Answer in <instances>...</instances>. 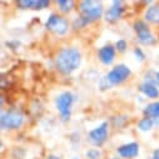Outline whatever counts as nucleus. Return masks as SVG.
<instances>
[{
	"label": "nucleus",
	"mask_w": 159,
	"mask_h": 159,
	"mask_svg": "<svg viewBox=\"0 0 159 159\" xmlns=\"http://www.w3.org/2000/svg\"><path fill=\"white\" fill-rule=\"evenodd\" d=\"M73 159H79V158H73Z\"/></svg>",
	"instance_id": "nucleus-27"
},
{
	"label": "nucleus",
	"mask_w": 159,
	"mask_h": 159,
	"mask_svg": "<svg viewBox=\"0 0 159 159\" xmlns=\"http://www.w3.org/2000/svg\"><path fill=\"white\" fill-rule=\"evenodd\" d=\"M134 30H135V33H137L138 40H139L142 44H144V45H153V44H155L157 39H155V36L152 34L150 29L148 28V25H147L144 21H142V20L135 21V23H134Z\"/></svg>",
	"instance_id": "nucleus-7"
},
{
	"label": "nucleus",
	"mask_w": 159,
	"mask_h": 159,
	"mask_svg": "<svg viewBox=\"0 0 159 159\" xmlns=\"http://www.w3.org/2000/svg\"><path fill=\"white\" fill-rule=\"evenodd\" d=\"M100 155H102V153H100L98 149H89V150L87 152V157H88L89 159H99Z\"/></svg>",
	"instance_id": "nucleus-20"
},
{
	"label": "nucleus",
	"mask_w": 159,
	"mask_h": 159,
	"mask_svg": "<svg viewBox=\"0 0 159 159\" xmlns=\"http://www.w3.org/2000/svg\"><path fill=\"white\" fill-rule=\"evenodd\" d=\"M24 116L18 111H5L2 114L0 123L3 129H18L23 125Z\"/></svg>",
	"instance_id": "nucleus-6"
},
{
	"label": "nucleus",
	"mask_w": 159,
	"mask_h": 159,
	"mask_svg": "<svg viewBox=\"0 0 159 159\" xmlns=\"http://www.w3.org/2000/svg\"><path fill=\"white\" fill-rule=\"evenodd\" d=\"M140 92H142L145 97L152 98V99H155V98L159 97V90H158V88H157L153 83H150V82L143 83V84L140 85Z\"/></svg>",
	"instance_id": "nucleus-13"
},
{
	"label": "nucleus",
	"mask_w": 159,
	"mask_h": 159,
	"mask_svg": "<svg viewBox=\"0 0 159 159\" xmlns=\"http://www.w3.org/2000/svg\"><path fill=\"white\" fill-rule=\"evenodd\" d=\"M80 63L82 54L76 48H63L55 58V65L58 70L64 75H68L76 70L80 66Z\"/></svg>",
	"instance_id": "nucleus-1"
},
{
	"label": "nucleus",
	"mask_w": 159,
	"mask_h": 159,
	"mask_svg": "<svg viewBox=\"0 0 159 159\" xmlns=\"http://www.w3.org/2000/svg\"><path fill=\"white\" fill-rule=\"evenodd\" d=\"M123 10H124V7H123L122 2H113L111 7L105 13L107 21L114 23V21L119 20V19H120V16H122V14H123Z\"/></svg>",
	"instance_id": "nucleus-9"
},
{
	"label": "nucleus",
	"mask_w": 159,
	"mask_h": 159,
	"mask_svg": "<svg viewBox=\"0 0 159 159\" xmlns=\"http://www.w3.org/2000/svg\"><path fill=\"white\" fill-rule=\"evenodd\" d=\"M98 55H99V60L104 65H110L115 59V49L111 45H105L99 49Z\"/></svg>",
	"instance_id": "nucleus-10"
},
{
	"label": "nucleus",
	"mask_w": 159,
	"mask_h": 159,
	"mask_svg": "<svg viewBox=\"0 0 159 159\" xmlns=\"http://www.w3.org/2000/svg\"><path fill=\"white\" fill-rule=\"evenodd\" d=\"M48 159H61V158H59V157H55V155H50V157H48Z\"/></svg>",
	"instance_id": "nucleus-24"
},
{
	"label": "nucleus",
	"mask_w": 159,
	"mask_h": 159,
	"mask_svg": "<svg viewBox=\"0 0 159 159\" xmlns=\"http://www.w3.org/2000/svg\"><path fill=\"white\" fill-rule=\"evenodd\" d=\"M139 153V145L138 143H128L118 148V154L122 158H135Z\"/></svg>",
	"instance_id": "nucleus-11"
},
{
	"label": "nucleus",
	"mask_w": 159,
	"mask_h": 159,
	"mask_svg": "<svg viewBox=\"0 0 159 159\" xmlns=\"http://www.w3.org/2000/svg\"><path fill=\"white\" fill-rule=\"evenodd\" d=\"M89 23H92V21L88 20L87 18H84V16H80V18H78V19L74 20L73 26H74L75 29H80V28H84L85 25H88Z\"/></svg>",
	"instance_id": "nucleus-17"
},
{
	"label": "nucleus",
	"mask_w": 159,
	"mask_h": 159,
	"mask_svg": "<svg viewBox=\"0 0 159 159\" xmlns=\"http://www.w3.org/2000/svg\"><path fill=\"white\" fill-rule=\"evenodd\" d=\"M48 5H49V2H47V0H34L33 9H35V10L44 9V8H48Z\"/></svg>",
	"instance_id": "nucleus-18"
},
{
	"label": "nucleus",
	"mask_w": 159,
	"mask_h": 159,
	"mask_svg": "<svg viewBox=\"0 0 159 159\" xmlns=\"http://www.w3.org/2000/svg\"><path fill=\"white\" fill-rule=\"evenodd\" d=\"M144 115L147 118H150V119H155L157 123H158V119H159V102H155V103H152L149 104L145 109H144Z\"/></svg>",
	"instance_id": "nucleus-14"
},
{
	"label": "nucleus",
	"mask_w": 159,
	"mask_h": 159,
	"mask_svg": "<svg viewBox=\"0 0 159 159\" xmlns=\"http://www.w3.org/2000/svg\"><path fill=\"white\" fill-rule=\"evenodd\" d=\"M115 47H116V49H118L119 52H125V49H127V42L123 40V39H120V40L116 42Z\"/></svg>",
	"instance_id": "nucleus-21"
},
{
	"label": "nucleus",
	"mask_w": 159,
	"mask_h": 159,
	"mask_svg": "<svg viewBox=\"0 0 159 159\" xmlns=\"http://www.w3.org/2000/svg\"><path fill=\"white\" fill-rule=\"evenodd\" d=\"M60 11L63 13H69L73 8H74V2L73 0H58L57 2Z\"/></svg>",
	"instance_id": "nucleus-15"
},
{
	"label": "nucleus",
	"mask_w": 159,
	"mask_h": 159,
	"mask_svg": "<svg viewBox=\"0 0 159 159\" xmlns=\"http://www.w3.org/2000/svg\"><path fill=\"white\" fill-rule=\"evenodd\" d=\"M134 55H135V57H137V59H139L140 61L145 59V54H144V53L142 52V49H139V48L134 49Z\"/></svg>",
	"instance_id": "nucleus-22"
},
{
	"label": "nucleus",
	"mask_w": 159,
	"mask_h": 159,
	"mask_svg": "<svg viewBox=\"0 0 159 159\" xmlns=\"http://www.w3.org/2000/svg\"><path fill=\"white\" fill-rule=\"evenodd\" d=\"M111 159H120V158H111Z\"/></svg>",
	"instance_id": "nucleus-26"
},
{
	"label": "nucleus",
	"mask_w": 159,
	"mask_h": 159,
	"mask_svg": "<svg viewBox=\"0 0 159 159\" xmlns=\"http://www.w3.org/2000/svg\"><path fill=\"white\" fill-rule=\"evenodd\" d=\"M153 125H154V120L153 119H150V118H143L142 120L139 122V124H138V127H139V129L142 130V132H148V130H150L152 128H153Z\"/></svg>",
	"instance_id": "nucleus-16"
},
{
	"label": "nucleus",
	"mask_w": 159,
	"mask_h": 159,
	"mask_svg": "<svg viewBox=\"0 0 159 159\" xmlns=\"http://www.w3.org/2000/svg\"><path fill=\"white\" fill-rule=\"evenodd\" d=\"M144 18L152 24H159V4L150 5L145 11Z\"/></svg>",
	"instance_id": "nucleus-12"
},
{
	"label": "nucleus",
	"mask_w": 159,
	"mask_h": 159,
	"mask_svg": "<svg viewBox=\"0 0 159 159\" xmlns=\"http://www.w3.org/2000/svg\"><path fill=\"white\" fill-rule=\"evenodd\" d=\"M107 139H108V123L107 122L102 123L100 125L90 130L89 133V140L92 142V144L97 147H100L102 144H104Z\"/></svg>",
	"instance_id": "nucleus-8"
},
{
	"label": "nucleus",
	"mask_w": 159,
	"mask_h": 159,
	"mask_svg": "<svg viewBox=\"0 0 159 159\" xmlns=\"http://www.w3.org/2000/svg\"><path fill=\"white\" fill-rule=\"evenodd\" d=\"M153 159H159V149H155L153 152Z\"/></svg>",
	"instance_id": "nucleus-23"
},
{
	"label": "nucleus",
	"mask_w": 159,
	"mask_h": 159,
	"mask_svg": "<svg viewBox=\"0 0 159 159\" xmlns=\"http://www.w3.org/2000/svg\"><path fill=\"white\" fill-rule=\"evenodd\" d=\"M79 10L82 13V16L94 21L103 15V4L95 0H84L79 3Z\"/></svg>",
	"instance_id": "nucleus-3"
},
{
	"label": "nucleus",
	"mask_w": 159,
	"mask_h": 159,
	"mask_svg": "<svg viewBox=\"0 0 159 159\" xmlns=\"http://www.w3.org/2000/svg\"><path fill=\"white\" fill-rule=\"evenodd\" d=\"M45 28L48 30L55 33L57 35H64V34H66V31L69 29V23L65 18H63L58 14H52L45 23Z\"/></svg>",
	"instance_id": "nucleus-5"
},
{
	"label": "nucleus",
	"mask_w": 159,
	"mask_h": 159,
	"mask_svg": "<svg viewBox=\"0 0 159 159\" xmlns=\"http://www.w3.org/2000/svg\"><path fill=\"white\" fill-rule=\"evenodd\" d=\"M155 80H157V83L159 85V73H157V75H155Z\"/></svg>",
	"instance_id": "nucleus-25"
},
{
	"label": "nucleus",
	"mask_w": 159,
	"mask_h": 159,
	"mask_svg": "<svg viewBox=\"0 0 159 159\" xmlns=\"http://www.w3.org/2000/svg\"><path fill=\"white\" fill-rule=\"evenodd\" d=\"M130 75V69L124 65V64H119L116 66H114L100 82V88L102 89H109L113 85H118L122 84L124 80L129 78Z\"/></svg>",
	"instance_id": "nucleus-2"
},
{
	"label": "nucleus",
	"mask_w": 159,
	"mask_h": 159,
	"mask_svg": "<svg viewBox=\"0 0 159 159\" xmlns=\"http://www.w3.org/2000/svg\"><path fill=\"white\" fill-rule=\"evenodd\" d=\"M18 5L21 9H33L34 0H20V2H18Z\"/></svg>",
	"instance_id": "nucleus-19"
},
{
	"label": "nucleus",
	"mask_w": 159,
	"mask_h": 159,
	"mask_svg": "<svg viewBox=\"0 0 159 159\" xmlns=\"http://www.w3.org/2000/svg\"><path fill=\"white\" fill-rule=\"evenodd\" d=\"M74 103V95L70 92H64L59 94L55 99V107L60 114L61 120L66 122L69 120L70 114H71V105Z\"/></svg>",
	"instance_id": "nucleus-4"
}]
</instances>
